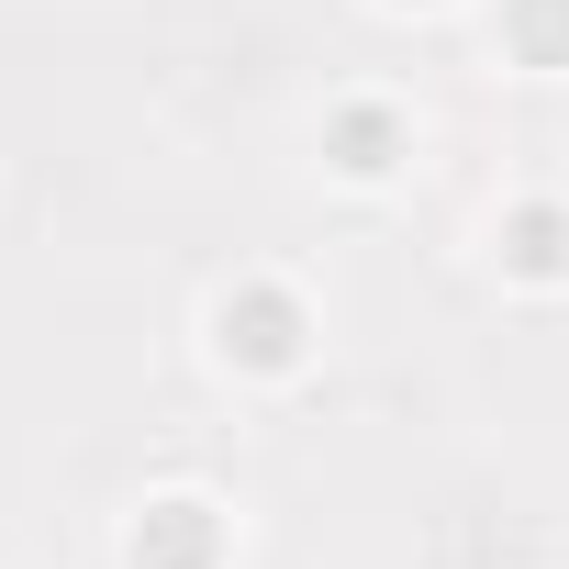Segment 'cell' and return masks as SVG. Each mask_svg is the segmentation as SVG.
Returning <instances> with one entry per match:
<instances>
[{
	"label": "cell",
	"mask_w": 569,
	"mask_h": 569,
	"mask_svg": "<svg viewBox=\"0 0 569 569\" xmlns=\"http://www.w3.org/2000/svg\"><path fill=\"white\" fill-rule=\"evenodd\" d=\"M391 12H436V0H391Z\"/></svg>",
	"instance_id": "6"
},
{
	"label": "cell",
	"mask_w": 569,
	"mask_h": 569,
	"mask_svg": "<svg viewBox=\"0 0 569 569\" xmlns=\"http://www.w3.org/2000/svg\"><path fill=\"white\" fill-rule=\"evenodd\" d=\"M234 558V525H223V502H201V491H157L134 525H123V569H223Z\"/></svg>",
	"instance_id": "2"
},
{
	"label": "cell",
	"mask_w": 569,
	"mask_h": 569,
	"mask_svg": "<svg viewBox=\"0 0 569 569\" xmlns=\"http://www.w3.org/2000/svg\"><path fill=\"white\" fill-rule=\"evenodd\" d=\"M201 336H212V358L234 369V380H291L302 358H313V302L291 291V279H223L212 291V313H201Z\"/></svg>",
	"instance_id": "1"
},
{
	"label": "cell",
	"mask_w": 569,
	"mask_h": 569,
	"mask_svg": "<svg viewBox=\"0 0 569 569\" xmlns=\"http://www.w3.org/2000/svg\"><path fill=\"white\" fill-rule=\"evenodd\" d=\"M491 34H502L513 68H569V0H502Z\"/></svg>",
	"instance_id": "5"
},
{
	"label": "cell",
	"mask_w": 569,
	"mask_h": 569,
	"mask_svg": "<svg viewBox=\"0 0 569 569\" xmlns=\"http://www.w3.org/2000/svg\"><path fill=\"white\" fill-rule=\"evenodd\" d=\"M491 257H502V279H525V291H569V201H558V190L502 201Z\"/></svg>",
	"instance_id": "4"
},
{
	"label": "cell",
	"mask_w": 569,
	"mask_h": 569,
	"mask_svg": "<svg viewBox=\"0 0 569 569\" xmlns=\"http://www.w3.org/2000/svg\"><path fill=\"white\" fill-rule=\"evenodd\" d=\"M402 157H413V112H402V101H380V90H347V101L325 112V168H336V179L380 190Z\"/></svg>",
	"instance_id": "3"
}]
</instances>
